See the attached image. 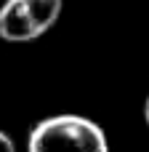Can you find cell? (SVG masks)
Wrapping results in <instances>:
<instances>
[{
  "instance_id": "cell-4",
  "label": "cell",
  "mask_w": 149,
  "mask_h": 152,
  "mask_svg": "<svg viewBox=\"0 0 149 152\" xmlns=\"http://www.w3.org/2000/svg\"><path fill=\"white\" fill-rule=\"evenodd\" d=\"M144 120H147V128H149V94H147V102H144Z\"/></svg>"
},
{
  "instance_id": "cell-3",
  "label": "cell",
  "mask_w": 149,
  "mask_h": 152,
  "mask_svg": "<svg viewBox=\"0 0 149 152\" xmlns=\"http://www.w3.org/2000/svg\"><path fill=\"white\" fill-rule=\"evenodd\" d=\"M0 152H16V144H13V139H11L5 131H0Z\"/></svg>"
},
{
  "instance_id": "cell-1",
  "label": "cell",
  "mask_w": 149,
  "mask_h": 152,
  "mask_svg": "<svg viewBox=\"0 0 149 152\" xmlns=\"http://www.w3.org/2000/svg\"><path fill=\"white\" fill-rule=\"evenodd\" d=\"M27 152H109V142L104 128L91 118L64 112L32 126Z\"/></svg>"
},
{
  "instance_id": "cell-2",
  "label": "cell",
  "mask_w": 149,
  "mask_h": 152,
  "mask_svg": "<svg viewBox=\"0 0 149 152\" xmlns=\"http://www.w3.org/2000/svg\"><path fill=\"white\" fill-rule=\"evenodd\" d=\"M64 0H5L0 5V40L29 43L43 37L61 16Z\"/></svg>"
}]
</instances>
